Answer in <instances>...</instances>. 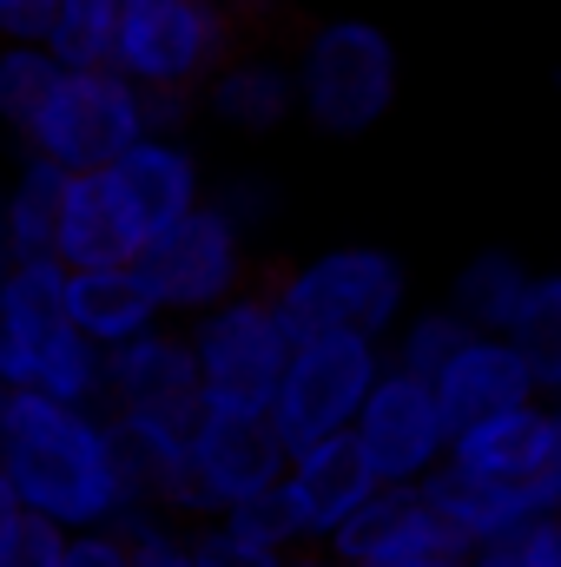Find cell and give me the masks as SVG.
I'll use <instances>...</instances> for the list:
<instances>
[{
	"label": "cell",
	"instance_id": "cell-31",
	"mask_svg": "<svg viewBox=\"0 0 561 567\" xmlns=\"http://www.w3.org/2000/svg\"><path fill=\"white\" fill-rule=\"evenodd\" d=\"M126 561L133 567H198L192 561V542H185V522H165L140 542H126Z\"/></svg>",
	"mask_w": 561,
	"mask_h": 567
},
{
	"label": "cell",
	"instance_id": "cell-10",
	"mask_svg": "<svg viewBox=\"0 0 561 567\" xmlns=\"http://www.w3.org/2000/svg\"><path fill=\"white\" fill-rule=\"evenodd\" d=\"M350 442L364 449L370 475L390 482V488H417L422 475L449 455V416L429 390V377H410L397 363L377 370L357 423H350Z\"/></svg>",
	"mask_w": 561,
	"mask_h": 567
},
{
	"label": "cell",
	"instance_id": "cell-7",
	"mask_svg": "<svg viewBox=\"0 0 561 567\" xmlns=\"http://www.w3.org/2000/svg\"><path fill=\"white\" fill-rule=\"evenodd\" d=\"M377 370H384V343H370V337H344V330L297 337L290 357H284V370H278V390H272L265 423L278 429L284 449H304L317 435H337V429L357 423Z\"/></svg>",
	"mask_w": 561,
	"mask_h": 567
},
{
	"label": "cell",
	"instance_id": "cell-16",
	"mask_svg": "<svg viewBox=\"0 0 561 567\" xmlns=\"http://www.w3.org/2000/svg\"><path fill=\"white\" fill-rule=\"evenodd\" d=\"M429 390H436L449 429L476 423V416H496V410H509V403L542 396L536 377H529V363H522V350H516L509 337H496V330H469V337L436 363Z\"/></svg>",
	"mask_w": 561,
	"mask_h": 567
},
{
	"label": "cell",
	"instance_id": "cell-2",
	"mask_svg": "<svg viewBox=\"0 0 561 567\" xmlns=\"http://www.w3.org/2000/svg\"><path fill=\"white\" fill-rule=\"evenodd\" d=\"M290 80H297V120L304 126H317L324 140H364L390 120L397 86H404V60L377 20L337 13L297 40Z\"/></svg>",
	"mask_w": 561,
	"mask_h": 567
},
{
	"label": "cell",
	"instance_id": "cell-34",
	"mask_svg": "<svg viewBox=\"0 0 561 567\" xmlns=\"http://www.w3.org/2000/svg\"><path fill=\"white\" fill-rule=\"evenodd\" d=\"M278 567H330V555L324 548H290V555H278Z\"/></svg>",
	"mask_w": 561,
	"mask_h": 567
},
{
	"label": "cell",
	"instance_id": "cell-8",
	"mask_svg": "<svg viewBox=\"0 0 561 567\" xmlns=\"http://www.w3.org/2000/svg\"><path fill=\"white\" fill-rule=\"evenodd\" d=\"M140 265L152 271L159 303H165V317H172V323H185V317H198V310L225 303L232 290H245V284L258 278L252 238H245V231H238L212 198H198L192 212H178L172 225H159V231L145 238Z\"/></svg>",
	"mask_w": 561,
	"mask_h": 567
},
{
	"label": "cell",
	"instance_id": "cell-35",
	"mask_svg": "<svg viewBox=\"0 0 561 567\" xmlns=\"http://www.w3.org/2000/svg\"><path fill=\"white\" fill-rule=\"evenodd\" d=\"M20 515V495H13V482H7V468H0V528Z\"/></svg>",
	"mask_w": 561,
	"mask_h": 567
},
{
	"label": "cell",
	"instance_id": "cell-38",
	"mask_svg": "<svg viewBox=\"0 0 561 567\" xmlns=\"http://www.w3.org/2000/svg\"><path fill=\"white\" fill-rule=\"evenodd\" d=\"M555 535H561V515H555Z\"/></svg>",
	"mask_w": 561,
	"mask_h": 567
},
{
	"label": "cell",
	"instance_id": "cell-29",
	"mask_svg": "<svg viewBox=\"0 0 561 567\" xmlns=\"http://www.w3.org/2000/svg\"><path fill=\"white\" fill-rule=\"evenodd\" d=\"M462 567H561V535H555V522H529V528H516L502 542L469 548Z\"/></svg>",
	"mask_w": 561,
	"mask_h": 567
},
{
	"label": "cell",
	"instance_id": "cell-27",
	"mask_svg": "<svg viewBox=\"0 0 561 567\" xmlns=\"http://www.w3.org/2000/svg\"><path fill=\"white\" fill-rule=\"evenodd\" d=\"M205 198H212L245 238H265L272 218H278V185H272L265 172H232L225 185H205Z\"/></svg>",
	"mask_w": 561,
	"mask_h": 567
},
{
	"label": "cell",
	"instance_id": "cell-30",
	"mask_svg": "<svg viewBox=\"0 0 561 567\" xmlns=\"http://www.w3.org/2000/svg\"><path fill=\"white\" fill-rule=\"evenodd\" d=\"M185 542H192V561H198V567H278V555H272V548H258V542L232 535L218 515L185 522Z\"/></svg>",
	"mask_w": 561,
	"mask_h": 567
},
{
	"label": "cell",
	"instance_id": "cell-5",
	"mask_svg": "<svg viewBox=\"0 0 561 567\" xmlns=\"http://www.w3.org/2000/svg\"><path fill=\"white\" fill-rule=\"evenodd\" d=\"M232 47H245V7L238 0H120L113 66L133 86L198 93Z\"/></svg>",
	"mask_w": 561,
	"mask_h": 567
},
{
	"label": "cell",
	"instance_id": "cell-4",
	"mask_svg": "<svg viewBox=\"0 0 561 567\" xmlns=\"http://www.w3.org/2000/svg\"><path fill=\"white\" fill-rule=\"evenodd\" d=\"M185 343L198 357V410L205 416H265L297 337L284 330L272 284L252 278L225 303L185 317Z\"/></svg>",
	"mask_w": 561,
	"mask_h": 567
},
{
	"label": "cell",
	"instance_id": "cell-28",
	"mask_svg": "<svg viewBox=\"0 0 561 567\" xmlns=\"http://www.w3.org/2000/svg\"><path fill=\"white\" fill-rule=\"evenodd\" d=\"M0 567H67V528L20 508L7 528H0Z\"/></svg>",
	"mask_w": 561,
	"mask_h": 567
},
{
	"label": "cell",
	"instance_id": "cell-23",
	"mask_svg": "<svg viewBox=\"0 0 561 567\" xmlns=\"http://www.w3.org/2000/svg\"><path fill=\"white\" fill-rule=\"evenodd\" d=\"M462 561H469V548L436 522V508L422 502V488H417V502L397 515V528H390L357 567H462Z\"/></svg>",
	"mask_w": 561,
	"mask_h": 567
},
{
	"label": "cell",
	"instance_id": "cell-3",
	"mask_svg": "<svg viewBox=\"0 0 561 567\" xmlns=\"http://www.w3.org/2000/svg\"><path fill=\"white\" fill-rule=\"evenodd\" d=\"M265 284H272V303H278L290 337L344 330V337L384 343L397 330V317L410 310V271L384 245H330L317 258L272 271Z\"/></svg>",
	"mask_w": 561,
	"mask_h": 567
},
{
	"label": "cell",
	"instance_id": "cell-36",
	"mask_svg": "<svg viewBox=\"0 0 561 567\" xmlns=\"http://www.w3.org/2000/svg\"><path fill=\"white\" fill-rule=\"evenodd\" d=\"M549 416H555V435H561V396H549Z\"/></svg>",
	"mask_w": 561,
	"mask_h": 567
},
{
	"label": "cell",
	"instance_id": "cell-1",
	"mask_svg": "<svg viewBox=\"0 0 561 567\" xmlns=\"http://www.w3.org/2000/svg\"><path fill=\"white\" fill-rule=\"evenodd\" d=\"M0 468L20 508L60 522L67 535L106 528L126 508L113 429L100 403H60L47 390L7 383L0 390Z\"/></svg>",
	"mask_w": 561,
	"mask_h": 567
},
{
	"label": "cell",
	"instance_id": "cell-9",
	"mask_svg": "<svg viewBox=\"0 0 561 567\" xmlns=\"http://www.w3.org/2000/svg\"><path fill=\"white\" fill-rule=\"evenodd\" d=\"M290 449L278 442V429L265 416H205L185 435V482L172 502V522H205L245 495H265L284 475Z\"/></svg>",
	"mask_w": 561,
	"mask_h": 567
},
{
	"label": "cell",
	"instance_id": "cell-15",
	"mask_svg": "<svg viewBox=\"0 0 561 567\" xmlns=\"http://www.w3.org/2000/svg\"><path fill=\"white\" fill-rule=\"evenodd\" d=\"M145 231L140 218L126 212L113 172H67L60 185V212H53V265L60 271H80V265H120V258H140Z\"/></svg>",
	"mask_w": 561,
	"mask_h": 567
},
{
	"label": "cell",
	"instance_id": "cell-37",
	"mask_svg": "<svg viewBox=\"0 0 561 567\" xmlns=\"http://www.w3.org/2000/svg\"><path fill=\"white\" fill-rule=\"evenodd\" d=\"M330 567H350V561H330Z\"/></svg>",
	"mask_w": 561,
	"mask_h": 567
},
{
	"label": "cell",
	"instance_id": "cell-14",
	"mask_svg": "<svg viewBox=\"0 0 561 567\" xmlns=\"http://www.w3.org/2000/svg\"><path fill=\"white\" fill-rule=\"evenodd\" d=\"M442 462H456V468H469V475H482V482H536L542 468H555L561 462V435H555V416H549V403L542 396H529V403H509V410H496V416H476V423L449 429V455Z\"/></svg>",
	"mask_w": 561,
	"mask_h": 567
},
{
	"label": "cell",
	"instance_id": "cell-22",
	"mask_svg": "<svg viewBox=\"0 0 561 567\" xmlns=\"http://www.w3.org/2000/svg\"><path fill=\"white\" fill-rule=\"evenodd\" d=\"M113 33H120V0H53L40 47L60 66H113Z\"/></svg>",
	"mask_w": 561,
	"mask_h": 567
},
{
	"label": "cell",
	"instance_id": "cell-17",
	"mask_svg": "<svg viewBox=\"0 0 561 567\" xmlns=\"http://www.w3.org/2000/svg\"><path fill=\"white\" fill-rule=\"evenodd\" d=\"M60 310L80 337H93L100 350L113 343H133L140 330L165 323V303H159V284L140 258H120V265H80L60 278Z\"/></svg>",
	"mask_w": 561,
	"mask_h": 567
},
{
	"label": "cell",
	"instance_id": "cell-18",
	"mask_svg": "<svg viewBox=\"0 0 561 567\" xmlns=\"http://www.w3.org/2000/svg\"><path fill=\"white\" fill-rule=\"evenodd\" d=\"M198 113H212L232 133H278L297 120V80H290V53L272 47H232L212 80L198 86Z\"/></svg>",
	"mask_w": 561,
	"mask_h": 567
},
{
	"label": "cell",
	"instance_id": "cell-12",
	"mask_svg": "<svg viewBox=\"0 0 561 567\" xmlns=\"http://www.w3.org/2000/svg\"><path fill=\"white\" fill-rule=\"evenodd\" d=\"M106 410L165 416V423H198V357L185 343V323H152L133 343L106 350Z\"/></svg>",
	"mask_w": 561,
	"mask_h": 567
},
{
	"label": "cell",
	"instance_id": "cell-33",
	"mask_svg": "<svg viewBox=\"0 0 561 567\" xmlns=\"http://www.w3.org/2000/svg\"><path fill=\"white\" fill-rule=\"evenodd\" d=\"M53 0H0V40H40Z\"/></svg>",
	"mask_w": 561,
	"mask_h": 567
},
{
	"label": "cell",
	"instance_id": "cell-24",
	"mask_svg": "<svg viewBox=\"0 0 561 567\" xmlns=\"http://www.w3.org/2000/svg\"><path fill=\"white\" fill-rule=\"evenodd\" d=\"M469 330L436 303V310H404L397 317V330L384 337V363H397V370H410V377H436V363L462 343Z\"/></svg>",
	"mask_w": 561,
	"mask_h": 567
},
{
	"label": "cell",
	"instance_id": "cell-21",
	"mask_svg": "<svg viewBox=\"0 0 561 567\" xmlns=\"http://www.w3.org/2000/svg\"><path fill=\"white\" fill-rule=\"evenodd\" d=\"M509 343L522 350L529 377L542 396H561V271H536L529 278V297L509 323Z\"/></svg>",
	"mask_w": 561,
	"mask_h": 567
},
{
	"label": "cell",
	"instance_id": "cell-32",
	"mask_svg": "<svg viewBox=\"0 0 561 567\" xmlns=\"http://www.w3.org/2000/svg\"><path fill=\"white\" fill-rule=\"evenodd\" d=\"M67 567H133V561H126V542L113 528H80V535H67Z\"/></svg>",
	"mask_w": 561,
	"mask_h": 567
},
{
	"label": "cell",
	"instance_id": "cell-25",
	"mask_svg": "<svg viewBox=\"0 0 561 567\" xmlns=\"http://www.w3.org/2000/svg\"><path fill=\"white\" fill-rule=\"evenodd\" d=\"M53 73H60V60H53L40 40H0V120H7L13 133H20L27 113L47 100Z\"/></svg>",
	"mask_w": 561,
	"mask_h": 567
},
{
	"label": "cell",
	"instance_id": "cell-19",
	"mask_svg": "<svg viewBox=\"0 0 561 567\" xmlns=\"http://www.w3.org/2000/svg\"><path fill=\"white\" fill-rule=\"evenodd\" d=\"M106 172H113V185H120V198H126V212L140 218L145 238L205 198V165H198V152L185 145V133H140Z\"/></svg>",
	"mask_w": 561,
	"mask_h": 567
},
{
	"label": "cell",
	"instance_id": "cell-6",
	"mask_svg": "<svg viewBox=\"0 0 561 567\" xmlns=\"http://www.w3.org/2000/svg\"><path fill=\"white\" fill-rule=\"evenodd\" d=\"M145 133L140 86L120 66H60L47 100L27 113L20 145L60 172H100Z\"/></svg>",
	"mask_w": 561,
	"mask_h": 567
},
{
	"label": "cell",
	"instance_id": "cell-11",
	"mask_svg": "<svg viewBox=\"0 0 561 567\" xmlns=\"http://www.w3.org/2000/svg\"><path fill=\"white\" fill-rule=\"evenodd\" d=\"M417 488H422V502L436 508V522H442L462 548L502 542V535H516V528H529V522H555L561 515V462L542 468L536 482H522V488H516V482H482V475H469V468H456V462H436Z\"/></svg>",
	"mask_w": 561,
	"mask_h": 567
},
{
	"label": "cell",
	"instance_id": "cell-26",
	"mask_svg": "<svg viewBox=\"0 0 561 567\" xmlns=\"http://www.w3.org/2000/svg\"><path fill=\"white\" fill-rule=\"evenodd\" d=\"M218 522H225L232 535H245V542L272 548V555H290V548H304V542H297V522H290V508H284V495H278V482H272L265 495H245V502L218 508Z\"/></svg>",
	"mask_w": 561,
	"mask_h": 567
},
{
	"label": "cell",
	"instance_id": "cell-13",
	"mask_svg": "<svg viewBox=\"0 0 561 567\" xmlns=\"http://www.w3.org/2000/svg\"><path fill=\"white\" fill-rule=\"evenodd\" d=\"M370 488H377V475H370L364 449L350 442V429L290 449V462H284V475H278V495H284V508H290V522H297L304 548H324Z\"/></svg>",
	"mask_w": 561,
	"mask_h": 567
},
{
	"label": "cell",
	"instance_id": "cell-20",
	"mask_svg": "<svg viewBox=\"0 0 561 567\" xmlns=\"http://www.w3.org/2000/svg\"><path fill=\"white\" fill-rule=\"evenodd\" d=\"M529 278H536V271H529L516 251L489 245V251H476V258L456 265L442 310H449L462 330H496V337H509V323H516V310H522V297H529Z\"/></svg>",
	"mask_w": 561,
	"mask_h": 567
}]
</instances>
